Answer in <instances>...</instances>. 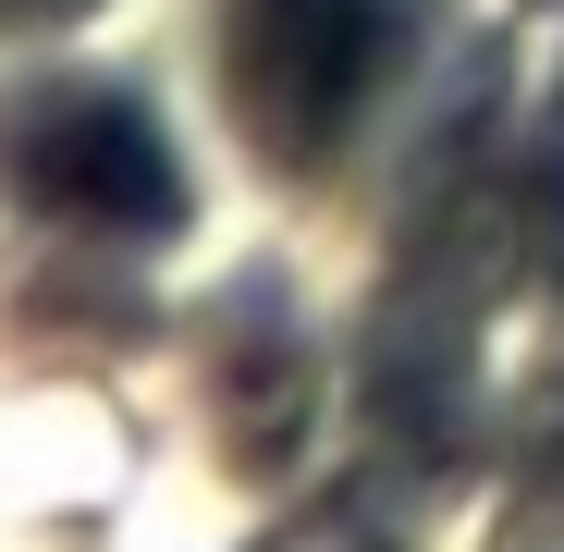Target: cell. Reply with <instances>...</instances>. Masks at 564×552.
I'll return each instance as SVG.
<instances>
[{"label":"cell","mask_w":564,"mask_h":552,"mask_svg":"<svg viewBox=\"0 0 564 552\" xmlns=\"http://www.w3.org/2000/svg\"><path fill=\"white\" fill-rule=\"evenodd\" d=\"M0 172L13 197L86 234H172L184 221V160L123 86H25L0 111Z\"/></svg>","instance_id":"2"},{"label":"cell","mask_w":564,"mask_h":552,"mask_svg":"<svg viewBox=\"0 0 564 552\" xmlns=\"http://www.w3.org/2000/svg\"><path fill=\"white\" fill-rule=\"evenodd\" d=\"M405 50L393 0H234L221 25V86H234V123L282 160V172H319L356 111L381 99V74Z\"/></svg>","instance_id":"1"},{"label":"cell","mask_w":564,"mask_h":552,"mask_svg":"<svg viewBox=\"0 0 564 552\" xmlns=\"http://www.w3.org/2000/svg\"><path fill=\"white\" fill-rule=\"evenodd\" d=\"M528 258H540V283H564V111L528 148Z\"/></svg>","instance_id":"3"},{"label":"cell","mask_w":564,"mask_h":552,"mask_svg":"<svg viewBox=\"0 0 564 552\" xmlns=\"http://www.w3.org/2000/svg\"><path fill=\"white\" fill-rule=\"evenodd\" d=\"M37 13H74V0H0V25H37Z\"/></svg>","instance_id":"4"}]
</instances>
